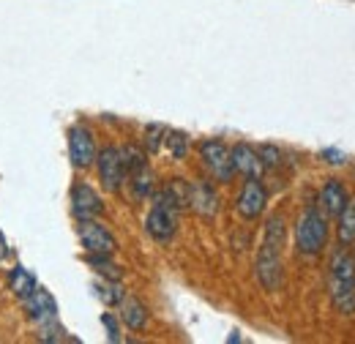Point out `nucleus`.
Here are the masks:
<instances>
[{
  "instance_id": "obj_1",
  "label": "nucleus",
  "mask_w": 355,
  "mask_h": 344,
  "mask_svg": "<svg viewBox=\"0 0 355 344\" xmlns=\"http://www.w3.org/2000/svg\"><path fill=\"white\" fill-rule=\"evenodd\" d=\"M328 295L339 314H355V257L339 246L328 268Z\"/></svg>"
},
{
  "instance_id": "obj_2",
  "label": "nucleus",
  "mask_w": 355,
  "mask_h": 344,
  "mask_svg": "<svg viewBox=\"0 0 355 344\" xmlns=\"http://www.w3.org/2000/svg\"><path fill=\"white\" fill-rule=\"evenodd\" d=\"M328 238H331L328 216L322 214L317 205H309L295 224V249H298V255H304V257L322 255L325 246H328Z\"/></svg>"
},
{
  "instance_id": "obj_3",
  "label": "nucleus",
  "mask_w": 355,
  "mask_h": 344,
  "mask_svg": "<svg viewBox=\"0 0 355 344\" xmlns=\"http://www.w3.org/2000/svg\"><path fill=\"white\" fill-rule=\"evenodd\" d=\"M282 249H284V243H276V241H266L263 238L257 259H254V276H257V282L266 287L268 293H276L282 287V282H284Z\"/></svg>"
},
{
  "instance_id": "obj_4",
  "label": "nucleus",
  "mask_w": 355,
  "mask_h": 344,
  "mask_svg": "<svg viewBox=\"0 0 355 344\" xmlns=\"http://www.w3.org/2000/svg\"><path fill=\"white\" fill-rule=\"evenodd\" d=\"M96 167H98V180H101V186L110 191V194H118L121 189H123V183H126V164H123V156H121V148L118 145H107V148H101L98 153H96V162H93Z\"/></svg>"
},
{
  "instance_id": "obj_5",
  "label": "nucleus",
  "mask_w": 355,
  "mask_h": 344,
  "mask_svg": "<svg viewBox=\"0 0 355 344\" xmlns=\"http://www.w3.org/2000/svg\"><path fill=\"white\" fill-rule=\"evenodd\" d=\"M200 162H202V167L208 170V175L214 178V180H219V183H230L232 180V162H230V148L224 145L222 139H205V142H200Z\"/></svg>"
},
{
  "instance_id": "obj_6",
  "label": "nucleus",
  "mask_w": 355,
  "mask_h": 344,
  "mask_svg": "<svg viewBox=\"0 0 355 344\" xmlns=\"http://www.w3.org/2000/svg\"><path fill=\"white\" fill-rule=\"evenodd\" d=\"M268 208V189L263 186L260 178H246L238 197H235V211L241 218L246 221H257L260 216L266 214Z\"/></svg>"
},
{
  "instance_id": "obj_7",
  "label": "nucleus",
  "mask_w": 355,
  "mask_h": 344,
  "mask_svg": "<svg viewBox=\"0 0 355 344\" xmlns=\"http://www.w3.org/2000/svg\"><path fill=\"white\" fill-rule=\"evenodd\" d=\"M77 232H80V243H83V249L88 255H115V249H118L115 235L104 224H98V218L80 221L77 224Z\"/></svg>"
},
{
  "instance_id": "obj_8",
  "label": "nucleus",
  "mask_w": 355,
  "mask_h": 344,
  "mask_svg": "<svg viewBox=\"0 0 355 344\" xmlns=\"http://www.w3.org/2000/svg\"><path fill=\"white\" fill-rule=\"evenodd\" d=\"M178 211L170 205L153 203V208L145 216V232L156 241V243H170L178 232Z\"/></svg>"
},
{
  "instance_id": "obj_9",
  "label": "nucleus",
  "mask_w": 355,
  "mask_h": 344,
  "mask_svg": "<svg viewBox=\"0 0 355 344\" xmlns=\"http://www.w3.org/2000/svg\"><path fill=\"white\" fill-rule=\"evenodd\" d=\"M96 153H98V148H96L93 131L88 126H83V123L71 126L69 129V159H71V164L77 170H88L96 162Z\"/></svg>"
},
{
  "instance_id": "obj_10",
  "label": "nucleus",
  "mask_w": 355,
  "mask_h": 344,
  "mask_svg": "<svg viewBox=\"0 0 355 344\" xmlns=\"http://www.w3.org/2000/svg\"><path fill=\"white\" fill-rule=\"evenodd\" d=\"M71 214L77 221H85V218H98L104 214V203L98 197V191L85 183V180H77L71 186Z\"/></svg>"
},
{
  "instance_id": "obj_11",
  "label": "nucleus",
  "mask_w": 355,
  "mask_h": 344,
  "mask_svg": "<svg viewBox=\"0 0 355 344\" xmlns=\"http://www.w3.org/2000/svg\"><path fill=\"white\" fill-rule=\"evenodd\" d=\"M22 306H25L28 320L36 322L39 328H46V325H55V322H58V303H55V298H52L46 290H42V287H39L31 298H25Z\"/></svg>"
},
{
  "instance_id": "obj_12",
  "label": "nucleus",
  "mask_w": 355,
  "mask_h": 344,
  "mask_svg": "<svg viewBox=\"0 0 355 344\" xmlns=\"http://www.w3.org/2000/svg\"><path fill=\"white\" fill-rule=\"evenodd\" d=\"M347 200H350V194H347L345 183H342L339 178H328V180L320 186L317 208L328 216V218H336V216L342 214V208L347 205Z\"/></svg>"
},
{
  "instance_id": "obj_13",
  "label": "nucleus",
  "mask_w": 355,
  "mask_h": 344,
  "mask_svg": "<svg viewBox=\"0 0 355 344\" xmlns=\"http://www.w3.org/2000/svg\"><path fill=\"white\" fill-rule=\"evenodd\" d=\"M230 162H232V170L235 175H243V178H260L263 175V162H260V153L257 148H252L249 142H238L230 148Z\"/></svg>"
},
{
  "instance_id": "obj_14",
  "label": "nucleus",
  "mask_w": 355,
  "mask_h": 344,
  "mask_svg": "<svg viewBox=\"0 0 355 344\" xmlns=\"http://www.w3.org/2000/svg\"><path fill=\"white\" fill-rule=\"evenodd\" d=\"M189 208L197 211L200 216H205V218H214V216L219 214V194H216L211 180H194L191 183Z\"/></svg>"
},
{
  "instance_id": "obj_15",
  "label": "nucleus",
  "mask_w": 355,
  "mask_h": 344,
  "mask_svg": "<svg viewBox=\"0 0 355 344\" xmlns=\"http://www.w3.org/2000/svg\"><path fill=\"white\" fill-rule=\"evenodd\" d=\"M189 197H191V183L183 180V178H170L159 191H153V203L170 205L178 214L189 208Z\"/></svg>"
},
{
  "instance_id": "obj_16",
  "label": "nucleus",
  "mask_w": 355,
  "mask_h": 344,
  "mask_svg": "<svg viewBox=\"0 0 355 344\" xmlns=\"http://www.w3.org/2000/svg\"><path fill=\"white\" fill-rule=\"evenodd\" d=\"M126 183H129L132 197L137 203L153 197V191H156V175H153V170H150L148 164H142V167H137V170L129 172V175H126Z\"/></svg>"
},
{
  "instance_id": "obj_17",
  "label": "nucleus",
  "mask_w": 355,
  "mask_h": 344,
  "mask_svg": "<svg viewBox=\"0 0 355 344\" xmlns=\"http://www.w3.org/2000/svg\"><path fill=\"white\" fill-rule=\"evenodd\" d=\"M8 290H11L19 301H25V298H31V295L39 290V282H36V276H33L28 268L14 265V268H11V276H8Z\"/></svg>"
},
{
  "instance_id": "obj_18",
  "label": "nucleus",
  "mask_w": 355,
  "mask_h": 344,
  "mask_svg": "<svg viewBox=\"0 0 355 344\" xmlns=\"http://www.w3.org/2000/svg\"><path fill=\"white\" fill-rule=\"evenodd\" d=\"M121 320L129 331H145L148 328V309L139 298H123L121 301Z\"/></svg>"
},
{
  "instance_id": "obj_19",
  "label": "nucleus",
  "mask_w": 355,
  "mask_h": 344,
  "mask_svg": "<svg viewBox=\"0 0 355 344\" xmlns=\"http://www.w3.org/2000/svg\"><path fill=\"white\" fill-rule=\"evenodd\" d=\"M339 224H336V235H339V246H350L355 243V200L350 197L347 205L342 208V214L336 216Z\"/></svg>"
},
{
  "instance_id": "obj_20",
  "label": "nucleus",
  "mask_w": 355,
  "mask_h": 344,
  "mask_svg": "<svg viewBox=\"0 0 355 344\" xmlns=\"http://www.w3.org/2000/svg\"><path fill=\"white\" fill-rule=\"evenodd\" d=\"M96 295L107 303V306H121V301L126 298V293L118 284V279H101V282H96Z\"/></svg>"
},
{
  "instance_id": "obj_21",
  "label": "nucleus",
  "mask_w": 355,
  "mask_h": 344,
  "mask_svg": "<svg viewBox=\"0 0 355 344\" xmlns=\"http://www.w3.org/2000/svg\"><path fill=\"white\" fill-rule=\"evenodd\" d=\"M164 145H167V150H170V156L180 162V159H186L189 156V148H191V139H189V134H183V131H173L167 129V137H164Z\"/></svg>"
},
{
  "instance_id": "obj_22",
  "label": "nucleus",
  "mask_w": 355,
  "mask_h": 344,
  "mask_svg": "<svg viewBox=\"0 0 355 344\" xmlns=\"http://www.w3.org/2000/svg\"><path fill=\"white\" fill-rule=\"evenodd\" d=\"M110 257H112V255H88L85 262H88L96 273H101L104 279H121V276H123V270H121V268H118Z\"/></svg>"
},
{
  "instance_id": "obj_23",
  "label": "nucleus",
  "mask_w": 355,
  "mask_h": 344,
  "mask_svg": "<svg viewBox=\"0 0 355 344\" xmlns=\"http://www.w3.org/2000/svg\"><path fill=\"white\" fill-rule=\"evenodd\" d=\"M164 137H167V129L162 123H150L145 129V150L148 153H159L164 148Z\"/></svg>"
},
{
  "instance_id": "obj_24",
  "label": "nucleus",
  "mask_w": 355,
  "mask_h": 344,
  "mask_svg": "<svg viewBox=\"0 0 355 344\" xmlns=\"http://www.w3.org/2000/svg\"><path fill=\"white\" fill-rule=\"evenodd\" d=\"M257 153H260L263 167H279V164H282V150H279L276 145H260Z\"/></svg>"
},
{
  "instance_id": "obj_25",
  "label": "nucleus",
  "mask_w": 355,
  "mask_h": 344,
  "mask_svg": "<svg viewBox=\"0 0 355 344\" xmlns=\"http://www.w3.org/2000/svg\"><path fill=\"white\" fill-rule=\"evenodd\" d=\"M101 322H104V328H107L110 342H121V325H118V320H115L112 314H101Z\"/></svg>"
},
{
  "instance_id": "obj_26",
  "label": "nucleus",
  "mask_w": 355,
  "mask_h": 344,
  "mask_svg": "<svg viewBox=\"0 0 355 344\" xmlns=\"http://www.w3.org/2000/svg\"><path fill=\"white\" fill-rule=\"evenodd\" d=\"M322 159H325L328 164H345V153H339V150H334V148L322 150Z\"/></svg>"
},
{
  "instance_id": "obj_27",
  "label": "nucleus",
  "mask_w": 355,
  "mask_h": 344,
  "mask_svg": "<svg viewBox=\"0 0 355 344\" xmlns=\"http://www.w3.org/2000/svg\"><path fill=\"white\" fill-rule=\"evenodd\" d=\"M8 255V249H6V241H3V232H0V259Z\"/></svg>"
}]
</instances>
